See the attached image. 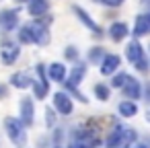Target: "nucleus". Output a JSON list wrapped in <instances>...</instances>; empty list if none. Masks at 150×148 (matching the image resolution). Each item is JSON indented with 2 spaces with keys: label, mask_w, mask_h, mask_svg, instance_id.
I'll list each match as a JSON object with an SVG mask.
<instances>
[{
  "label": "nucleus",
  "mask_w": 150,
  "mask_h": 148,
  "mask_svg": "<svg viewBox=\"0 0 150 148\" xmlns=\"http://www.w3.org/2000/svg\"><path fill=\"white\" fill-rule=\"evenodd\" d=\"M125 56H127V60L134 64L136 70H140V72H148L150 66H148V60H146V56H144V47L140 45L138 39H134V41L127 43V47H125Z\"/></svg>",
  "instance_id": "f257e3e1"
},
{
  "label": "nucleus",
  "mask_w": 150,
  "mask_h": 148,
  "mask_svg": "<svg viewBox=\"0 0 150 148\" xmlns=\"http://www.w3.org/2000/svg\"><path fill=\"white\" fill-rule=\"evenodd\" d=\"M4 130H6V134H8V138H11V142L15 144V146H25L27 144V132H25V125L21 123V119H17V117H6L4 119Z\"/></svg>",
  "instance_id": "f03ea898"
},
{
  "label": "nucleus",
  "mask_w": 150,
  "mask_h": 148,
  "mask_svg": "<svg viewBox=\"0 0 150 148\" xmlns=\"http://www.w3.org/2000/svg\"><path fill=\"white\" fill-rule=\"evenodd\" d=\"M27 27H29V31H31L33 43H37V45H47V43H50L52 35H50L47 25H45L41 19H35L33 23H27Z\"/></svg>",
  "instance_id": "7ed1b4c3"
},
{
  "label": "nucleus",
  "mask_w": 150,
  "mask_h": 148,
  "mask_svg": "<svg viewBox=\"0 0 150 148\" xmlns=\"http://www.w3.org/2000/svg\"><path fill=\"white\" fill-rule=\"evenodd\" d=\"M37 80H33V84H31V89H33V93H35V99H45L47 97V93H50V82H47V74H45V66L43 64H37Z\"/></svg>",
  "instance_id": "20e7f679"
},
{
  "label": "nucleus",
  "mask_w": 150,
  "mask_h": 148,
  "mask_svg": "<svg viewBox=\"0 0 150 148\" xmlns=\"http://www.w3.org/2000/svg\"><path fill=\"white\" fill-rule=\"evenodd\" d=\"M54 107H56L58 113L70 115L72 109H74V101H72V97H70L68 93H62V91H60V93L54 95Z\"/></svg>",
  "instance_id": "39448f33"
},
{
  "label": "nucleus",
  "mask_w": 150,
  "mask_h": 148,
  "mask_svg": "<svg viewBox=\"0 0 150 148\" xmlns=\"http://www.w3.org/2000/svg\"><path fill=\"white\" fill-rule=\"evenodd\" d=\"M72 11H74V15L78 17V21H80V23H82L84 27H88V29H91V31H93V33H95L97 37H101V35H103V29H101V27H99V25H97V23H95V21L91 19V15H88V13H86V11L82 8V6L74 4V6H72Z\"/></svg>",
  "instance_id": "423d86ee"
},
{
  "label": "nucleus",
  "mask_w": 150,
  "mask_h": 148,
  "mask_svg": "<svg viewBox=\"0 0 150 148\" xmlns=\"http://www.w3.org/2000/svg\"><path fill=\"white\" fill-rule=\"evenodd\" d=\"M21 123L23 125H33L35 121V105L31 97H23L21 99Z\"/></svg>",
  "instance_id": "0eeeda50"
},
{
  "label": "nucleus",
  "mask_w": 150,
  "mask_h": 148,
  "mask_svg": "<svg viewBox=\"0 0 150 148\" xmlns=\"http://www.w3.org/2000/svg\"><path fill=\"white\" fill-rule=\"evenodd\" d=\"M19 54H21V50L13 41H6V43H2V47H0V60H2V64H6V66L15 64Z\"/></svg>",
  "instance_id": "6e6552de"
},
{
  "label": "nucleus",
  "mask_w": 150,
  "mask_h": 148,
  "mask_svg": "<svg viewBox=\"0 0 150 148\" xmlns=\"http://www.w3.org/2000/svg\"><path fill=\"white\" fill-rule=\"evenodd\" d=\"M121 66V58L117 54H105V58L101 60V74L103 76H111L117 72V68Z\"/></svg>",
  "instance_id": "1a4fd4ad"
},
{
  "label": "nucleus",
  "mask_w": 150,
  "mask_h": 148,
  "mask_svg": "<svg viewBox=\"0 0 150 148\" xmlns=\"http://www.w3.org/2000/svg\"><path fill=\"white\" fill-rule=\"evenodd\" d=\"M86 66L84 64H76V66H72V70H70V74H66V86L68 89H76L80 82H82V78L86 76Z\"/></svg>",
  "instance_id": "9d476101"
},
{
  "label": "nucleus",
  "mask_w": 150,
  "mask_h": 148,
  "mask_svg": "<svg viewBox=\"0 0 150 148\" xmlns=\"http://www.w3.org/2000/svg\"><path fill=\"white\" fill-rule=\"evenodd\" d=\"M19 25V13L17 11H2L0 13V31H13Z\"/></svg>",
  "instance_id": "9b49d317"
},
{
  "label": "nucleus",
  "mask_w": 150,
  "mask_h": 148,
  "mask_svg": "<svg viewBox=\"0 0 150 148\" xmlns=\"http://www.w3.org/2000/svg\"><path fill=\"white\" fill-rule=\"evenodd\" d=\"M121 91H123V95L127 97V101H134V99H140V97H142V84H140L138 78H134V76H127V80H125V84L121 86Z\"/></svg>",
  "instance_id": "f8f14e48"
},
{
  "label": "nucleus",
  "mask_w": 150,
  "mask_h": 148,
  "mask_svg": "<svg viewBox=\"0 0 150 148\" xmlns=\"http://www.w3.org/2000/svg\"><path fill=\"white\" fill-rule=\"evenodd\" d=\"M148 33H150V13L138 15V17H136V23H134L132 35L138 39V37H144V35H148Z\"/></svg>",
  "instance_id": "ddd939ff"
},
{
  "label": "nucleus",
  "mask_w": 150,
  "mask_h": 148,
  "mask_svg": "<svg viewBox=\"0 0 150 148\" xmlns=\"http://www.w3.org/2000/svg\"><path fill=\"white\" fill-rule=\"evenodd\" d=\"M50 6H52V0H29V6L27 8H29V15L31 17L41 19V17L47 15Z\"/></svg>",
  "instance_id": "4468645a"
},
{
  "label": "nucleus",
  "mask_w": 150,
  "mask_h": 148,
  "mask_svg": "<svg viewBox=\"0 0 150 148\" xmlns=\"http://www.w3.org/2000/svg\"><path fill=\"white\" fill-rule=\"evenodd\" d=\"M45 74H47V80H54V82H64L66 80V66L62 62H54L45 68Z\"/></svg>",
  "instance_id": "2eb2a0df"
},
{
  "label": "nucleus",
  "mask_w": 150,
  "mask_h": 148,
  "mask_svg": "<svg viewBox=\"0 0 150 148\" xmlns=\"http://www.w3.org/2000/svg\"><path fill=\"white\" fill-rule=\"evenodd\" d=\"M129 35V29H127V25L123 23V21H115L111 27H109V37L113 39V41H121V39H125Z\"/></svg>",
  "instance_id": "dca6fc26"
},
{
  "label": "nucleus",
  "mask_w": 150,
  "mask_h": 148,
  "mask_svg": "<svg viewBox=\"0 0 150 148\" xmlns=\"http://www.w3.org/2000/svg\"><path fill=\"white\" fill-rule=\"evenodd\" d=\"M11 84H13L15 89H31L33 78H31L27 72H15V74L11 76Z\"/></svg>",
  "instance_id": "f3484780"
},
{
  "label": "nucleus",
  "mask_w": 150,
  "mask_h": 148,
  "mask_svg": "<svg viewBox=\"0 0 150 148\" xmlns=\"http://www.w3.org/2000/svg\"><path fill=\"white\" fill-rule=\"evenodd\" d=\"M136 140H138V132L132 130V127H125L123 134H121V138H119L117 148H132V146L136 144Z\"/></svg>",
  "instance_id": "a211bd4d"
},
{
  "label": "nucleus",
  "mask_w": 150,
  "mask_h": 148,
  "mask_svg": "<svg viewBox=\"0 0 150 148\" xmlns=\"http://www.w3.org/2000/svg\"><path fill=\"white\" fill-rule=\"evenodd\" d=\"M123 130H125L123 125H115V127H113V132L109 134L107 142H105V148H117V144H119V138H121Z\"/></svg>",
  "instance_id": "6ab92c4d"
},
{
  "label": "nucleus",
  "mask_w": 150,
  "mask_h": 148,
  "mask_svg": "<svg viewBox=\"0 0 150 148\" xmlns=\"http://www.w3.org/2000/svg\"><path fill=\"white\" fill-rule=\"evenodd\" d=\"M117 109H119V113H121L123 117H134V115L138 113V105H136L134 101H121Z\"/></svg>",
  "instance_id": "aec40b11"
},
{
  "label": "nucleus",
  "mask_w": 150,
  "mask_h": 148,
  "mask_svg": "<svg viewBox=\"0 0 150 148\" xmlns=\"http://www.w3.org/2000/svg\"><path fill=\"white\" fill-rule=\"evenodd\" d=\"M109 95H111V91L107 84H95V97L99 101H109Z\"/></svg>",
  "instance_id": "412c9836"
},
{
  "label": "nucleus",
  "mask_w": 150,
  "mask_h": 148,
  "mask_svg": "<svg viewBox=\"0 0 150 148\" xmlns=\"http://www.w3.org/2000/svg\"><path fill=\"white\" fill-rule=\"evenodd\" d=\"M127 76H129V74H125V72H117V74L113 76V80H111V86H113V89H121V86L125 84Z\"/></svg>",
  "instance_id": "4be33fe9"
},
{
  "label": "nucleus",
  "mask_w": 150,
  "mask_h": 148,
  "mask_svg": "<svg viewBox=\"0 0 150 148\" xmlns=\"http://www.w3.org/2000/svg\"><path fill=\"white\" fill-rule=\"evenodd\" d=\"M19 41H21V43H33V39H31V31H29L27 25H23V27L19 29Z\"/></svg>",
  "instance_id": "5701e85b"
},
{
  "label": "nucleus",
  "mask_w": 150,
  "mask_h": 148,
  "mask_svg": "<svg viewBox=\"0 0 150 148\" xmlns=\"http://www.w3.org/2000/svg\"><path fill=\"white\" fill-rule=\"evenodd\" d=\"M105 58V50L103 47H93L91 54H88V62H97V60H103Z\"/></svg>",
  "instance_id": "b1692460"
},
{
  "label": "nucleus",
  "mask_w": 150,
  "mask_h": 148,
  "mask_svg": "<svg viewBox=\"0 0 150 148\" xmlns=\"http://www.w3.org/2000/svg\"><path fill=\"white\" fill-rule=\"evenodd\" d=\"M45 123H47V127H54L56 125V111L52 107L45 109Z\"/></svg>",
  "instance_id": "393cba45"
},
{
  "label": "nucleus",
  "mask_w": 150,
  "mask_h": 148,
  "mask_svg": "<svg viewBox=\"0 0 150 148\" xmlns=\"http://www.w3.org/2000/svg\"><path fill=\"white\" fill-rule=\"evenodd\" d=\"M95 2L105 4V6H111V8H117V6H121V4H123V0H95Z\"/></svg>",
  "instance_id": "a878e982"
},
{
  "label": "nucleus",
  "mask_w": 150,
  "mask_h": 148,
  "mask_svg": "<svg viewBox=\"0 0 150 148\" xmlns=\"http://www.w3.org/2000/svg\"><path fill=\"white\" fill-rule=\"evenodd\" d=\"M66 60H78L76 47H66Z\"/></svg>",
  "instance_id": "bb28decb"
},
{
  "label": "nucleus",
  "mask_w": 150,
  "mask_h": 148,
  "mask_svg": "<svg viewBox=\"0 0 150 148\" xmlns=\"http://www.w3.org/2000/svg\"><path fill=\"white\" fill-rule=\"evenodd\" d=\"M6 95H8V89H6V84H0V99H6Z\"/></svg>",
  "instance_id": "cd10ccee"
},
{
  "label": "nucleus",
  "mask_w": 150,
  "mask_h": 148,
  "mask_svg": "<svg viewBox=\"0 0 150 148\" xmlns=\"http://www.w3.org/2000/svg\"><path fill=\"white\" fill-rule=\"evenodd\" d=\"M132 148H150V146H148L146 142H138V144H134Z\"/></svg>",
  "instance_id": "c85d7f7f"
},
{
  "label": "nucleus",
  "mask_w": 150,
  "mask_h": 148,
  "mask_svg": "<svg viewBox=\"0 0 150 148\" xmlns=\"http://www.w3.org/2000/svg\"><path fill=\"white\" fill-rule=\"evenodd\" d=\"M146 119H148V121H150V111H148V115H146Z\"/></svg>",
  "instance_id": "c756f323"
},
{
  "label": "nucleus",
  "mask_w": 150,
  "mask_h": 148,
  "mask_svg": "<svg viewBox=\"0 0 150 148\" xmlns=\"http://www.w3.org/2000/svg\"><path fill=\"white\" fill-rule=\"evenodd\" d=\"M17 2H29V0H17Z\"/></svg>",
  "instance_id": "7c9ffc66"
},
{
  "label": "nucleus",
  "mask_w": 150,
  "mask_h": 148,
  "mask_svg": "<svg viewBox=\"0 0 150 148\" xmlns=\"http://www.w3.org/2000/svg\"><path fill=\"white\" fill-rule=\"evenodd\" d=\"M21 148H27V146H21Z\"/></svg>",
  "instance_id": "2f4dec72"
},
{
  "label": "nucleus",
  "mask_w": 150,
  "mask_h": 148,
  "mask_svg": "<svg viewBox=\"0 0 150 148\" xmlns=\"http://www.w3.org/2000/svg\"><path fill=\"white\" fill-rule=\"evenodd\" d=\"M56 148H60V146H56Z\"/></svg>",
  "instance_id": "473e14b6"
}]
</instances>
